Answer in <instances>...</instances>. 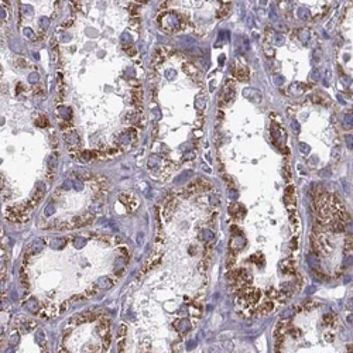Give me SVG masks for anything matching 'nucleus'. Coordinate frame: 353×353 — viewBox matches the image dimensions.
Listing matches in <instances>:
<instances>
[{"label": "nucleus", "instance_id": "obj_2", "mask_svg": "<svg viewBox=\"0 0 353 353\" xmlns=\"http://www.w3.org/2000/svg\"><path fill=\"white\" fill-rule=\"evenodd\" d=\"M345 126H346V129H350V127L353 126V116L352 115L345 116Z\"/></svg>", "mask_w": 353, "mask_h": 353}, {"label": "nucleus", "instance_id": "obj_3", "mask_svg": "<svg viewBox=\"0 0 353 353\" xmlns=\"http://www.w3.org/2000/svg\"><path fill=\"white\" fill-rule=\"evenodd\" d=\"M345 140H346L347 147H349V148H353V136H346V138H345Z\"/></svg>", "mask_w": 353, "mask_h": 353}, {"label": "nucleus", "instance_id": "obj_1", "mask_svg": "<svg viewBox=\"0 0 353 353\" xmlns=\"http://www.w3.org/2000/svg\"><path fill=\"white\" fill-rule=\"evenodd\" d=\"M345 247H346L347 251H353V235H350L346 237V240H345Z\"/></svg>", "mask_w": 353, "mask_h": 353}, {"label": "nucleus", "instance_id": "obj_5", "mask_svg": "<svg viewBox=\"0 0 353 353\" xmlns=\"http://www.w3.org/2000/svg\"><path fill=\"white\" fill-rule=\"evenodd\" d=\"M209 352L211 353H221V349L218 346H211L209 347Z\"/></svg>", "mask_w": 353, "mask_h": 353}, {"label": "nucleus", "instance_id": "obj_4", "mask_svg": "<svg viewBox=\"0 0 353 353\" xmlns=\"http://www.w3.org/2000/svg\"><path fill=\"white\" fill-rule=\"evenodd\" d=\"M225 349L227 350V352H232L233 350V343L230 341H227V342H225Z\"/></svg>", "mask_w": 353, "mask_h": 353}]
</instances>
